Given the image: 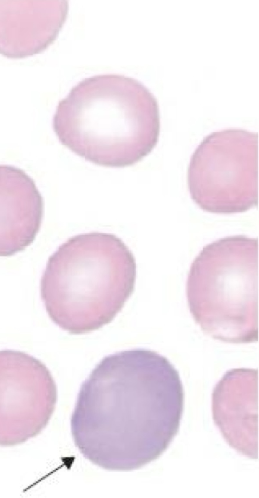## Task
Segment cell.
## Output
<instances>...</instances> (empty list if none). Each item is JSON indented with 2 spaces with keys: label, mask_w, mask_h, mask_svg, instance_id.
Returning <instances> with one entry per match:
<instances>
[{
  "label": "cell",
  "mask_w": 259,
  "mask_h": 498,
  "mask_svg": "<svg viewBox=\"0 0 259 498\" xmlns=\"http://www.w3.org/2000/svg\"><path fill=\"white\" fill-rule=\"evenodd\" d=\"M135 257L123 241L92 232L69 238L49 257L40 295L51 320L71 334L110 323L133 293Z\"/></svg>",
  "instance_id": "3957f363"
},
{
  "label": "cell",
  "mask_w": 259,
  "mask_h": 498,
  "mask_svg": "<svg viewBox=\"0 0 259 498\" xmlns=\"http://www.w3.org/2000/svg\"><path fill=\"white\" fill-rule=\"evenodd\" d=\"M43 214V198L32 178L18 167L0 164V257L30 245Z\"/></svg>",
  "instance_id": "52a82bcc"
},
{
  "label": "cell",
  "mask_w": 259,
  "mask_h": 498,
  "mask_svg": "<svg viewBox=\"0 0 259 498\" xmlns=\"http://www.w3.org/2000/svg\"><path fill=\"white\" fill-rule=\"evenodd\" d=\"M257 238L228 236L204 246L186 283L191 313L213 338L244 343L258 339Z\"/></svg>",
  "instance_id": "277c9868"
},
{
  "label": "cell",
  "mask_w": 259,
  "mask_h": 498,
  "mask_svg": "<svg viewBox=\"0 0 259 498\" xmlns=\"http://www.w3.org/2000/svg\"><path fill=\"white\" fill-rule=\"evenodd\" d=\"M53 128L60 142L96 165L123 168L138 163L157 145V101L135 79L94 76L72 88L58 103Z\"/></svg>",
  "instance_id": "7a4b0ae2"
},
{
  "label": "cell",
  "mask_w": 259,
  "mask_h": 498,
  "mask_svg": "<svg viewBox=\"0 0 259 498\" xmlns=\"http://www.w3.org/2000/svg\"><path fill=\"white\" fill-rule=\"evenodd\" d=\"M188 185L193 201L216 214L258 204V134L229 128L205 137L192 154Z\"/></svg>",
  "instance_id": "5b68a950"
},
{
  "label": "cell",
  "mask_w": 259,
  "mask_h": 498,
  "mask_svg": "<svg viewBox=\"0 0 259 498\" xmlns=\"http://www.w3.org/2000/svg\"><path fill=\"white\" fill-rule=\"evenodd\" d=\"M257 369H234L223 376L213 392V407H230L231 413L235 411L231 418L235 416L233 420L235 419L234 428H237L236 436H239L240 427L242 440L243 423L247 427L249 423L257 430Z\"/></svg>",
  "instance_id": "ba28073f"
},
{
  "label": "cell",
  "mask_w": 259,
  "mask_h": 498,
  "mask_svg": "<svg viewBox=\"0 0 259 498\" xmlns=\"http://www.w3.org/2000/svg\"><path fill=\"white\" fill-rule=\"evenodd\" d=\"M184 393L170 361L134 348L104 357L81 385L71 418L83 456L112 471H130L159 457L178 432Z\"/></svg>",
  "instance_id": "6da1fadb"
},
{
  "label": "cell",
  "mask_w": 259,
  "mask_h": 498,
  "mask_svg": "<svg viewBox=\"0 0 259 498\" xmlns=\"http://www.w3.org/2000/svg\"><path fill=\"white\" fill-rule=\"evenodd\" d=\"M57 400L55 380L42 361L21 351L0 350V446L19 445L38 435Z\"/></svg>",
  "instance_id": "8992f818"
}]
</instances>
